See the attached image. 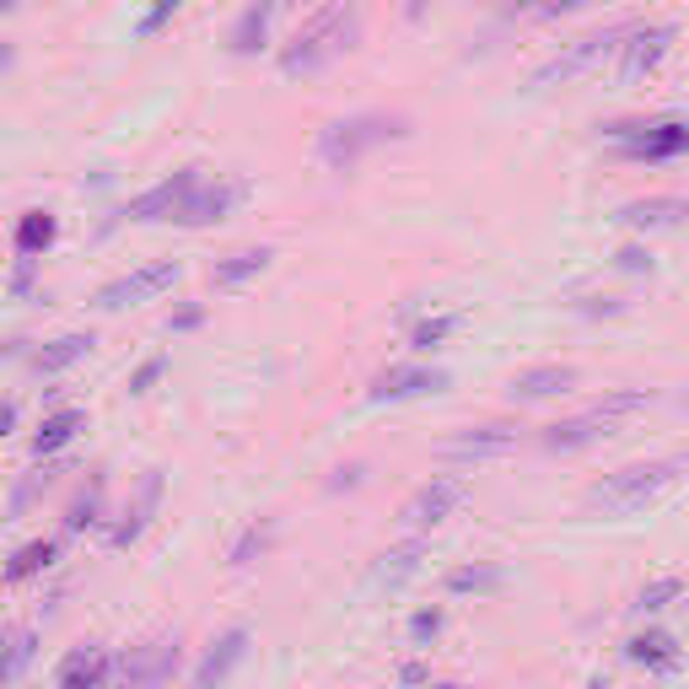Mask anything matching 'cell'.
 I'll return each instance as SVG.
<instances>
[{"label":"cell","mask_w":689,"mask_h":689,"mask_svg":"<svg viewBox=\"0 0 689 689\" xmlns=\"http://www.w3.org/2000/svg\"><path fill=\"white\" fill-rule=\"evenodd\" d=\"M200 178H205L200 167H184V173H173V178H163L157 189L135 195V200H129V216H135V221H173V216H178V205L195 195V184H200Z\"/></svg>","instance_id":"5bb4252c"},{"label":"cell","mask_w":689,"mask_h":689,"mask_svg":"<svg viewBox=\"0 0 689 689\" xmlns=\"http://www.w3.org/2000/svg\"><path fill=\"white\" fill-rule=\"evenodd\" d=\"M248 651V630H227L216 647H210V657L200 662V674H195V689H221L227 679H232V668L243 662Z\"/></svg>","instance_id":"2e32d148"},{"label":"cell","mask_w":689,"mask_h":689,"mask_svg":"<svg viewBox=\"0 0 689 689\" xmlns=\"http://www.w3.org/2000/svg\"><path fill=\"white\" fill-rule=\"evenodd\" d=\"M17 6H22V0H0V17H11V11H17Z\"/></svg>","instance_id":"7bdbcfd3"},{"label":"cell","mask_w":689,"mask_h":689,"mask_svg":"<svg viewBox=\"0 0 689 689\" xmlns=\"http://www.w3.org/2000/svg\"><path fill=\"white\" fill-rule=\"evenodd\" d=\"M405 135H409L405 114H351V119H334L319 129V157L334 173H351L366 152H377L388 140H405Z\"/></svg>","instance_id":"277c9868"},{"label":"cell","mask_w":689,"mask_h":689,"mask_svg":"<svg viewBox=\"0 0 689 689\" xmlns=\"http://www.w3.org/2000/svg\"><path fill=\"white\" fill-rule=\"evenodd\" d=\"M420 561H426V539H405V544H394L388 555H377V566H372V587L383 593H394L399 582H409L415 571H420Z\"/></svg>","instance_id":"e0dca14e"},{"label":"cell","mask_w":689,"mask_h":689,"mask_svg":"<svg viewBox=\"0 0 689 689\" xmlns=\"http://www.w3.org/2000/svg\"><path fill=\"white\" fill-rule=\"evenodd\" d=\"M452 328H458V319H431V324H420L415 328V351H437Z\"/></svg>","instance_id":"d6a6232c"},{"label":"cell","mask_w":689,"mask_h":689,"mask_svg":"<svg viewBox=\"0 0 689 689\" xmlns=\"http://www.w3.org/2000/svg\"><path fill=\"white\" fill-rule=\"evenodd\" d=\"M619 270H651V253L647 248H625V253H619Z\"/></svg>","instance_id":"8d00e7d4"},{"label":"cell","mask_w":689,"mask_h":689,"mask_svg":"<svg viewBox=\"0 0 689 689\" xmlns=\"http://www.w3.org/2000/svg\"><path fill=\"white\" fill-rule=\"evenodd\" d=\"M405 17L415 22V17H426V0H405Z\"/></svg>","instance_id":"60d3db41"},{"label":"cell","mask_w":689,"mask_h":689,"mask_svg":"<svg viewBox=\"0 0 689 689\" xmlns=\"http://www.w3.org/2000/svg\"><path fill=\"white\" fill-rule=\"evenodd\" d=\"M270 259H275L270 248H238V253H227V259H216V264H210V285H216V291H227V285H243L248 275H259Z\"/></svg>","instance_id":"ffe728a7"},{"label":"cell","mask_w":689,"mask_h":689,"mask_svg":"<svg viewBox=\"0 0 689 689\" xmlns=\"http://www.w3.org/2000/svg\"><path fill=\"white\" fill-rule=\"evenodd\" d=\"M651 405H657L651 388H614V394H604L598 405H587L582 415L555 420V426L544 431V447H550V452H576V447H587V442H598V437H608V431H619L625 420L647 415Z\"/></svg>","instance_id":"7a4b0ae2"},{"label":"cell","mask_w":689,"mask_h":689,"mask_svg":"<svg viewBox=\"0 0 689 689\" xmlns=\"http://www.w3.org/2000/svg\"><path fill=\"white\" fill-rule=\"evenodd\" d=\"M447 372L437 366H388L372 377V399L377 405H399V399H420V394H442Z\"/></svg>","instance_id":"4fadbf2b"},{"label":"cell","mask_w":689,"mask_h":689,"mask_svg":"<svg viewBox=\"0 0 689 689\" xmlns=\"http://www.w3.org/2000/svg\"><path fill=\"white\" fill-rule=\"evenodd\" d=\"M356 39H362L356 6L328 0V6H319V11L291 33V43H285V54H281V71L285 76H313V71H324L328 60H340L345 49H356Z\"/></svg>","instance_id":"6da1fadb"},{"label":"cell","mask_w":689,"mask_h":689,"mask_svg":"<svg viewBox=\"0 0 689 689\" xmlns=\"http://www.w3.org/2000/svg\"><path fill=\"white\" fill-rule=\"evenodd\" d=\"M442 689H458V685H442Z\"/></svg>","instance_id":"ee69618b"},{"label":"cell","mask_w":689,"mask_h":689,"mask_svg":"<svg viewBox=\"0 0 689 689\" xmlns=\"http://www.w3.org/2000/svg\"><path fill=\"white\" fill-rule=\"evenodd\" d=\"M103 674H108V657H103V651H92V647L71 651L65 668H60V689H97Z\"/></svg>","instance_id":"7402d4cb"},{"label":"cell","mask_w":689,"mask_h":689,"mask_svg":"<svg viewBox=\"0 0 689 689\" xmlns=\"http://www.w3.org/2000/svg\"><path fill=\"white\" fill-rule=\"evenodd\" d=\"M54 243V216L49 210H28L22 227H17V253H39Z\"/></svg>","instance_id":"83f0119b"},{"label":"cell","mask_w":689,"mask_h":689,"mask_svg":"<svg viewBox=\"0 0 689 689\" xmlns=\"http://www.w3.org/2000/svg\"><path fill=\"white\" fill-rule=\"evenodd\" d=\"M679 216H685V200L679 195H657V200H636L619 210V221L625 227H636V232H657V227H679Z\"/></svg>","instance_id":"d6986e66"},{"label":"cell","mask_w":689,"mask_h":689,"mask_svg":"<svg viewBox=\"0 0 689 689\" xmlns=\"http://www.w3.org/2000/svg\"><path fill=\"white\" fill-rule=\"evenodd\" d=\"M668 43H674V22L625 28V39H619V76H625V82H636V76L657 71V60L668 54Z\"/></svg>","instance_id":"8fae6325"},{"label":"cell","mask_w":689,"mask_h":689,"mask_svg":"<svg viewBox=\"0 0 689 689\" xmlns=\"http://www.w3.org/2000/svg\"><path fill=\"white\" fill-rule=\"evenodd\" d=\"M11 426H17V405H0V437H6Z\"/></svg>","instance_id":"f35d334b"},{"label":"cell","mask_w":689,"mask_h":689,"mask_svg":"<svg viewBox=\"0 0 689 689\" xmlns=\"http://www.w3.org/2000/svg\"><path fill=\"white\" fill-rule=\"evenodd\" d=\"M281 11V0H248L238 28H232V54H259L270 39V17Z\"/></svg>","instance_id":"ac0fdd59"},{"label":"cell","mask_w":689,"mask_h":689,"mask_svg":"<svg viewBox=\"0 0 689 689\" xmlns=\"http://www.w3.org/2000/svg\"><path fill=\"white\" fill-rule=\"evenodd\" d=\"M630 662H647V668H679V641L668 630H647L630 641Z\"/></svg>","instance_id":"cb8c5ba5"},{"label":"cell","mask_w":689,"mask_h":689,"mask_svg":"<svg viewBox=\"0 0 689 689\" xmlns=\"http://www.w3.org/2000/svg\"><path fill=\"white\" fill-rule=\"evenodd\" d=\"M619 39H625V28H593V33H582V39L571 43V49H561L550 65H539L533 71V86H555V82H576V76H587V71H598L608 54L619 49Z\"/></svg>","instance_id":"5b68a950"},{"label":"cell","mask_w":689,"mask_h":689,"mask_svg":"<svg viewBox=\"0 0 689 689\" xmlns=\"http://www.w3.org/2000/svg\"><path fill=\"white\" fill-rule=\"evenodd\" d=\"M576 383V366H561V362H544V366H523L512 377V399H550V394H566Z\"/></svg>","instance_id":"9a60e30c"},{"label":"cell","mask_w":689,"mask_h":689,"mask_svg":"<svg viewBox=\"0 0 689 689\" xmlns=\"http://www.w3.org/2000/svg\"><path fill=\"white\" fill-rule=\"evenodd\" d=\"M49 561H54V544H49V539H33V544L17 550V561L6 566V582H28V576H39Z\"/></svg>","instance_id":"f1b7e54d"},{"label":"cell","mask_w":689,"mask_h":689,"mask_svg":"<svg viewBox=\"0 0 689 689\" xmlns=\"http://www.w3.org/2000/svg\"><path fill=\"white\" fill-rule=\"evenodd\" d=\"M463 501H469V486H463V480H452V474H437V480H426V486H420L405 507H399V523L415 528V533H426V528L447 523Z\"/></svg>","instance_id":"ba28073f"},{"label":"cell","mask_w":689,"mask_h":689,"mask_svg":"<svg viewBox=\"0 0 689 689\" xmlns=\"http://www.w3.org/2000/svg\"><path fill=\"white\" fill-rule=\"evenodd\" d=\"M184 275V264H173V259H157V264H140V270H129L119 281H108L97 291V307H108V313H119V307H135V302H152V296H163L173 291Z\"/></svg>","instance_id":"52a82bcc"},{"label":"cell","mask_w":689,"mask_h":689,"mask_svg":"<svg viewBox=\"0 0 689 689\" xmlns=\"http://www.w3.org/2000/svg\"><path fill=\"white\" fill-rule=\"evenodd\" d=\"M248 184L243 178H216V184H195V195L178 205V216L173 221H184V227H210V221H227L238 205H243Z\"/></svg>","instance_id":"30bf717a"},{"label":"cell","mask_w":689,"mask_h":689,"mask_svg":"<svg viewBox=\"0 0 689 689\" xmlns=\"http://www.w3.org/2000/svg\"><path fill=\"white\" fill-rule=\"evenodd\" d=\"M501 6H507V11H528V6H533V11H539L544 0H501Z\"/></svg>","instance_id":"ab89813d"},{"label":"cell","mask_w":689,"mask_h":689,"mask_svg":"<svg viewBox=\"0 0 689 689\" xmlns=\"http://www.w3.org/2000/svg\"><path fill=\"white\" fill-rule=\"evenodd\" d=\"M157 495H163V480L152 474V480H146V490H140V501H135V507L124 512V523L114 528V544H129V539H140V528H146V518H152Z\"/></svg>","instance_id":"4316f807"},{"label":"cell","mask_w":689,"mask_h":689,"mask_svg":"<svg viewBox=\"0 0 689 689\" xmlns=\"http://www.w3.org/2000/svg\"><path fill=\"white\" fill-rule=\"evenodd\" d=\"M679 598H685V582H679V576H657L651 587L636 593V614H657V608L679 604Z\"/></svg>","instance_id":"f546056e"},{"label":"cell","mask_w":689,"mask_h":689,"mask_svg":"<svg viewBox=\"0 0 689 689\" xmlns=\"http://www.w3.org/2000/svg\"><path fill=\"white\" fill-rule=\"evenodd\" d=\"M178 6H184V0H157V6H152V11L140 17V39H152V33H163V28H167V17H173Z\"/></svg>","instance_id":"836d02e7"},{"label":"cell","mask_w":689,"mask_h":689,"mask_svg":"<svg viewBox=\"0 0 689 689\" xmlns=\"http://www.w3.org/2000/svg\"><path fill=\"white\" fill-rule=\"evenodd\" d=\"M39 651V630L17 625V630H0V685H11Z\"/></svg>","instance_id":"44dd1931"},{"label":"cell","mask_w":689,"mask_h":689,"mask_svg":"<svg viewBox=\"0 0 689 689\" xmlns=\"http://www.w3.org/2000/svg\"><path fill=\"white\" fill-rule=\"evenodd\" d=\"M604 140H614L625 157H636V163H668V157H679L685 152V124L679 119H662V124H647V119H630V124H608Z\"/></svg>","instance_id":"8992f818"},{"label":"cell","mask_w":689,"mask_h":689,"mask_svg":"<svg viewBox=\"0 0 689 689\" xmlns=\"http://www.w3.org/2000/svg\"><path fill=\"white\" fill-rule=\"evenodd\" d=\"M82 409H60V415H49V420H43L39 426V437H33V452H60V447L71 442V437H76V431H82Z\"/></svg>","instance_id":"d4e9b609"},{"label":"cell","mask_w":689,"mask_h":689,"mask_svg":"<svg viewBox=\"0 0 689 689\" xmlns=\"http://www.w3.org/2000/svg\"><path fill=\"white\" fill-rule=\"evenodd\" d=\"M679 474H685V458H662V463H630V469L604 474L598 486L587 490V507H593V512H608V518H630V512L651 507L662 490L679 486Z\"/></svg>","instance_id":"3957f363"},{"label":"cell","mask_w":689,"mask_h":689,"mask_svg":"<svg viewBox=\"0 0 689 689\" xmlns=\"http://www.w3.org/2000/svg\"><path fill=\"white\" fill-rule=\"evenodd\" d=\"M507 571L501 566H458L447 571V593H501Z\"/></svg>","instance_id":"484cf974"},{"label":"cell","mask_w":689,"mask_h":689,"mask_svg":"<svg viewBox=\"0 0 689 689\" xmlns=\"http://www.w3.org/2000/svg\"><path fill=\"white\" fill-rule=\"evenodd\" d=\"M571 6H582V0H544L539 11H544V17H561V11H571Z\"/></svg>","instance_id":"74e56055"},{"label":"cell","mask_w":689,"mask_h":689,"mask_svg":"<svg viewBox=\"0 0 689 689\" xmlns=\"http://www.w3.org/2000/svg\"><path fill=\"white\" fill-rule=\"evenodd\" d=\"M92 351V334H60L54 345H43L39 356H33V366H39L43 377H54V372H65V366H76Z\"/></svg>","instance_id":"603a6c76"},{"label":"cell","mask_w":689,"mask_h":689,"mask_svg":"<svg viewBox=\"0 0 689 689\" xmlns=\"http://www.w3.org/2000/svg\"><path fill=\"white\" fill-rule=\"evenodd\" d=\"M163 356H152V362L140 366V372H135V377H129V394H146V388H152V383H157V377H163Z\"/></svg>","instance_id":"e575fe53"},{"label":"cell","mask_w":689,"mask_h":689,"mask_svg":"<svg viewBox=\"0 0 689 689\" xmlns=\"http://www.w3.org/2000/svg\"><path fill=\"white\" fill-rule=\"evenodd\" d=\"M270 544H275V523H253L243 533V539H238V544H232V566H248V561H253V555H264V550H270Z\"/></svg>","instance_id":"4dcf8cb0"},{"label":"cell","mask_w":689,"mask_h":689,"mask_svg":"<svg viewBox=\"0 0 689 689\" xmlns=\"http://www.w3.org/2000/svg\"><path fill=\"white\" fill-rule=\"evenodd\" d=\"M437 630H442V614H437V608H426V614L409 619V636H415V641H426V636H437Z\"/></svg>","instance_id":"d590c367"},{"label":"cell","mask_w":689,"mask_h":689,"mask_svg":"<svg viewBox=\"0 0 689 689\" xmlns=\"http://www.w3.org/2000/svg\"><path fill=\"white\" fill-rule=\"evenodd\" d=\"M97 507H103V486H92V495H82L76 507H71V518H65V528L71 533H82V528L97 523Z\"/></svg>","instance_id":"1f68e13d"},{"label":"cell","mask_w":689,"mask_h":689,"mask_svg":"<svg viewBox=\"0 0 689 689\" xmlns=\"http://www.w3.org/2000/svg\"><path fill=\"white\" fill-rule=\"evenodd\" d=\"M518 447V426L512 420H490V426H469V431H452L437 452L452 463H486V458H507Z\"/></svg>","instance_id":"9c48e42d"},{"label":"cell","mask_w":689,"mask_h":689,"mask_svg":"<svg viewBox=\"0 0 689 689\" xmlns=\"http://www.w3.org/2000/svg\"><path fill=\"white\" fill-rule=\"evenodd\" d=\"M178 662H184L178 636L173 641H152V647H135L124 657V689H163L178 674Z\"/></svg>","instance_id":"7c38bea8"},{"label":"cell","mask_w":689,"mask_h":689,"mask_svg":"<svg viewBox=\"0 0 689 689\" xmlns=\"http://www.w3.org/2000/svg\"><path fill=\"white\" fill-rule=\"evenodd\" d=\"M11 60H17V49H11V43L0 39V71H6V65H11Z\"/></svg>","instance_id":"b9f144b4"}]
</instances>
